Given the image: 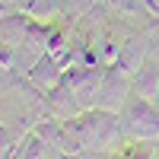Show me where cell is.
<instances>
[{
	"instance_id": "obj_3",
	"label": "cell",
	"mask_w": 159,
	"mask_h": 159,
	"mask_svg": "<svg viewBox=\"0 0 159 159\" xmlns=\"http://www.w3.org/2000/svg\"><path fill=\"white\" fill-rule=\"evenodd\" d=\"M102 80H105V67H99V64L96 67H70L67 73H64V83H70V89H73V96H76V102H80L83 111L96 108Z\"/></svg>"
},
{
	"instance_id": "obj_4",
	"label": "cell",
	"mask_w": 159,
	"mask_h": 159,
	"mask_svg": "<svg viewBox=\"0 0 159 159\" xmlns=\"http://www.w3.org/2000/svg\"><path fill=\"white\" fill-rule=\"evenodd\" d=\"M127 99H130V76H124L118 67H105V80L99 86L96 108L111 111V115H121L124 105H127Z\"/></svg>"
},
{
	"instance_id": "obj_5",
	"label": "cell",
	"mask_w": 159,
	"mask_h": 159,
	"mask_svg": "<svg viewBox=\"0 0 159 159\" xmlns=\"http://www.w3.org/2000/svg\"><path fill=\"white\" fill-rule=\"evenodd\" d=\"M147 61H150V38H147V32H134V35H127L124 42H121V54H118V64H115V67L121 70L124 76L134 80L137 70H140Z\"/></svg>"
},
{
	"instance_id": "obj_14",
	"label": "cell",
	"mask_w": 159,
	"mask_h": 159,
	"mask_svg": "<svg viewBox=\"0 0 159 159\" xmlns=\"http://www.w3.org/2000/svg\"><path fill=\"white\" fill-rule=\"evenodd\" d=\"M7 13H10V10H7V7H3V3H0V19H3V16H7Z\"/></svg>"
},
{
	"instance_id": "obj_1",
	"label": "cell",
	"mask_w": 159,
	"mask_h": 159,
	"mask_svg": "<svg viewBox=\"0 0 159 159\" xmlns=\"http://www.w3.org/2000/svg\"><path fill=\"white\" fill-rule=\"evenodd\" d=\"M121 115L89 108L83 115L64 121V137H61V153L64 156H83V153H105L121 143Z\"/></svg>"
},
{
	"instance_id": "obj_12",
	"label": "cell",
	"mask_w": 159,
	"mask_h": 159,
	"mask_svg": "<svg viewBox=\"0 0 159 159\" xmlns=\"http://www.w3.org/2000/svg\"><path fill=\"white\" fill-rule=\"evenodd\" d=\"M147 38L153 42V48L159 51V16H156V19H153V22L147 25Z\"/></svg>"
},
{
	"instance_id": "obj_11",
	"label": "cell",
	"mask_w": 159,
	"mask_h": 159,
	"mask_svg": "<svg viewBox=\"0 0 159 159\" xmlns=\"http://www.w3.org/2000/svg\"><path fill=\"white\" fill-rule=\"evenodd\" d=\"M22 137L16 134V130H10V127H0V159H7L13 150H16V143Z\"/></svg>"
},
{
	"instance_id": "obj_13",
	"label": "cell",
	"mask_w": 159,
	"mask_h": 159,
	"mask_svg": "<svg viewBox=\"0 0 159 159\" xmlns=\"http://www.w3.org/2000/svg\"><path fill=\"white\" fill-rule=\"evenodd\" d=\"M0 3H3L7 10H13V7H16V3H19V0H0Z\"/></svg>"
},
{
	"instance_id": "obj_10",
	"label": "cell",
	"mask_w": 159,
	"mask_h": 159,
	"mask_svg": "<svg viewBox=\"0 0 159 159\" xmlns=\"http://www.w3.org/2000/svg\"><path fill=\"white\" fill-rule=\"evenodd\" d=\"M51 150H54V147H51V143H45V140L32 130V134H25V150H22V159H48V153H51Z\"/></svg>"
},
{
	"instance_id": "obj_7",
	"label": "cell",
	"mask_w": 159,
	"mask_h": 159,
	"mask_svg": "<svg viewBox=\"0 0 159 159\" xmlns=\"http://www.w3.org/2000/svg\"><path fill=\"white\" fill-rule=\"evenodd\" d=\"M64 73H67V70H64L51 54H45V57L35 61V67H32L29 73H25V83H29L35 92H42V96H45V92H51V89L64 80Z\"/></svg>"
},
{
	"instance_id": "obj_2",
	"label": "cell",
	"mask_w": 159,
	"mask_h": 159,
	"mask_svg": "<svg viewBox=\"0 0 159 159\" xmlns=\"http://www.w3.org/2000/svg\"><path fill=\"white\" fill-rule=\"evenodd\" d=\"M121 130H124V137L137 140V143L159 140V108L147 99L130 96L121 111Z\"/></svg>"
},
{
	"instance_id": "obj_9",
	"label": "cell",
	"mask_w": 159,
	"mask_h": 159,
	"mask_svg": "<svg viewBox=\"0 0 159 159\" xmlns=\"http://www.w3.org/2000/svg\"><path fill=\"white\" fill-rule=\"evenodd\" d=\"M29 22L32 16L29 13H7L3 19H0V45H10V48H19L25 32H29Z\"/></svg>"
},
{
	"instance_id": "obj_6",
	"label": "cell",
	"mask_w": 159,
	"mask_h": 159,
	"mask_svg": "<svg viewBox=\"0 0 159 159\" xmlns=\"http://www.w3.org/2000/svg\"><path fill=\"white\" fill-rule=\"evenodd\" d=\"M45 115L57 118V121H70V118L83 115V108H80V102H76V96H73L70 83H64V80H61L51 92H45Z\"/></svg>"
},
{
	"instance_id": "obj_15",
	"label": "cell",
	"mask_w": 159,
	"mask_h": 159,
	"mask_svg": "<svg viewBox=\"0 0 159 159\" xmlns=\"http://www.w3.org/2000/svg\"><path fill=\"white\" fill-rule=\"evenodd\" d=\"M153 105H156V108H159V89H156V102H153Z\"/></svg>"
},
{
	"instance_id": "obj_16",
	"label": "cell",
	"mask_w": 159,
	"mask_h": 159,
	"mask_svg": "<svg viewBox=\"0 0 159 159\" xmlns=\"http://www.w3.org/2000/svg\"><path fill=\"white\" fill-rule=\"evenodd\" d=\"M3 73H7V70H3V64H0V76H3Z\"/></svg>"
},
{
	"instance_id": "obj_8",
	"label": "cell",
	"mask_w": 159,
	"mask_h": 159,
	"mask_svg": "<svg viewBox=\"0 0 159 159\" xmlns=\"http://www.w3.org/2000/svg\"><path fill=\"white\" fill-rule=\"evenodd\" d=\"M156 89H159V61H147L137 70V76L130 80V96L156 102Z\"/></svg>"
}]
</instances>
